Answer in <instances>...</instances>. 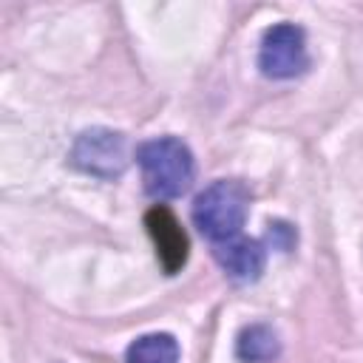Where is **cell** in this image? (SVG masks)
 <instances>
[{"label":"cell","mask_w":363,"mask_h":363,"mask_svg":"<svg viewBox=\"0 0 363 363\" xmlns=\"http://www.w3.org/2000/svg\"><path fill=\"white\" fill-rule=\"evenodd\" d=\"M125 363H179V343L167 332L142 335L128 346Z\"/></svg>","instance_id":"cell-8"},{"label":"cell","mask_w":363,"mask_h":363,"mask_svg":"<svg viewBox=\"0 0 363 363\" xmlns=\"http://www.w3.org/2000/svg\"><path fill=\"white\" fill-rule=\"evenodd\" d=\"M258 68L269 79H292L309 68L306 34L295 23H278L264 31Z\"/></svg>","instance_id":"cell-3"},{"label":"cell","mask_w":363,"mask_h":363,"mask_svg":"<svg viewBox=\"0 0 363 363\" xmlns=\"http://www.w3.org/2000/svg\"><path fill=\"white\" fill-rule=\"evenodd\" d=\"M71 164L96 179H116L128 167V139L119 130H82L71 147Z\"/></svg>","instance_id":"cell-4"},{"label":"cell","mask_w":363,"mask_h":363,"mask_svg":"<svg viewBox=\"0 0 363 363\" xmlns=\"http://www.w3.org/2000/svg\"><path fill=\"white\" fill-rule=\"evenodd\" d=\"M235 354L244 363H272L281 354L278 332L267 323H250L235 340Z\"/></svg>","instance_id":"cell-7"},{"label":"cell","mask_w":363,"mask_h":363,"mask_svg":"<svg viewBox=\"0 0 363 363\" xmlns=\"http://www.w3.org/2000/svg\"><path fill=\"white\" fill-rule=\"evenodd\" d=\"M247 210H250V190L235 179H218L196 196L193 221L207 241L221 244L241 235Z\"/></svg>","instance_id":"cell-2"},{"label":"cell","mask_w":363,"mask_h":363,"mask_svg":"<svg viewBox=\"0 0 363 363\" xmlns=\"http://www.w3.org/2000/svg\"><path fill=\"white\" fill-rule=\"evenodd\" d=\"M213 255L218 261V267L233 278V281H241V284H250V281H258L264 267H267V250L261 241L255 238H230V241H221V244H213Z\"/></svg>","instance_id":"cell-6"},{"label":"cell","mask_w":363,"mask_h":363,"mask_svg":"<svg viewBox=\"0 0 363 363\" xmlns=\"http://www.w3.org/2000/svg\"><path fill=\"white\" fill-rule=\"evenodd\" d=\"M145 224H147V233H150V238H153V244H156V255H159L164 272H167V275H176V272L184 267V261H187V247H190L184 230H182L179 221H176V216H173L164 204H156V207L147 210Z\"/></svg>","instance_id":"cell-5"},{"label":"cell","mask_w":363,"mask_h":363,"mask_svg":"<svg viewBox=\"0 0 363 363\" xmlns=\"http://www.w3.org/2000/svg\"><path fill=\"white\" fill-rule=\"evenodd\" d=\"M136 162L142 167V182L153 199L182 196L196 176V162L190 147L176 136H159L136 147Z\"/></svg>","instance_id":"cell-1"}]
</instances>
